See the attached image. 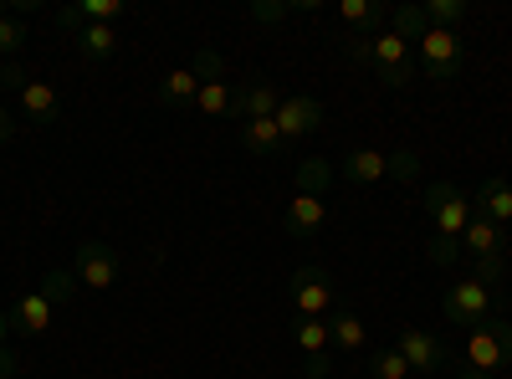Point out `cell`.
<instances>
[{
	"instance_id": "6da1fadb",
	"label": "cell",
	"mask_w": 512,
	"mask_h": 379,
	"mask_svg": "<svg viewBox=\"0 0 512 379\" xmlns=\"http://www.w3.org/2000/svg\"><path fill=\"white\" fill-rule=\"evenodd\" d=\"M425 216H431V262L451 267L461 257V231L472 221V200L456 185H431L425 190Z\"/></svg>"
},
{
	"instance_id": "7a4b0ae2",
	"label": "cell",
	"mask_w": 512,
	"mask_h": 379,
	"mask_svg": "<svg viewBox=\"0 0 512 379\" xmlns=\"http://www.w3.org/2000/svg\"><path fill=\"white\" fill-rule=\"evenodd\" d=\"M349 62L374 67L384 88H410V82L420 77V62L410 57V41L395 36V31H379V36H369V41H354Z\"/></svg>"
},
{
	"instance_id": "3957f363",
	"label": "cell",
	"mask_w": 512,
	"mask_h": 379,
	"mask_svg": "<svg viewBox=\"0 0 512 379\" xmlns=\"http://www.w3.org/2000/svg\"><path fill=\"white\" fill-rule=\"evenodd\" d=\"M461 369H477V374H497L512 369V323L502 313H492L487 323H477L466 333V349H461Z\"/></svg>"
},
{
	"instance_id": "277c9868",
	"label": "cell",
	"mask_w": 512,
	"mask_h": 379,
	"mask_svg": "<svg viewBox=\"0 0 512 379\" xmlns=\"http://www.w3.org/2000/svg\"><path fill=\"white\" fill-rule=\"evenodd\" d=\"M441 313H446V323H456V328H477V323H487V318L497 313V287H487V282H477V277H461V282L446 287Z\"/></svg>"
},
{
	"instance_id": "5b68a950",
	"label": "cell",
	"mask_w": 512,
	"mask_h": 379,
	"mask_svg": "<svg viewBox=\"0 0 512 379\" xmlns=\"http://www.w3.org/2000/svg\"><path fill=\"white\" fill-rule=\"evenodd\" d=\"M287 287H292V313L297 318H328L338 308V287L323 267H297Z\"/></svg>"
},
{
	"instance_id": "8992f818",
	"label": "cell",
	"mask_w": 512,
	"mask_h": 379,
	"mask_svg": "<svg viewBox=\"0 0 512 379\" xmlns=\"http://www.w3.org/2000/svg\"><path fill=\"white\" fill-rule=\"evenodd\" d=\"M118 272H123V262H118V251H113L108 241H82V246L72 251V277H77V287L108 292V287L118 282Z\"/></svg>"
},
{
	"instance_id": "52a82bcc",
	"label": "cell",
	"mask_w": 512,
	"mask_h": 379,
	"mask_svg": "<svg viewBox=\"0 0 512 379\" xmlns=\"http://www.w3.org/2000/svg\"><path fill=\"white\" fill-rule=\"evenodd\" d=\"M461 31H446V26H431L420 36V72L431 82H451L461 72Z\"/></svg>"
},
{
	"instance_id": "ba28073f",
	"label": "cell",
	"mask_w": 512,
	"mask_h": 379,
	"mask_svg": "<svg viewBox=\"0 0 512 379\" xmlns=\"http://www.w3.org/2000/svg\"><path fill=\"white\" fill-rule=\"evenodd\" d=\"M272 123H277L282 144L292 149L297 139H308V134L323 129V103H318V98H303V93H292V98H282V108H277Z\"/></svg>"
},
{
	"instance_id": "9c48e42d",
	"label": "cell",
	"mask_w": 512,
	"mask_h": 379,
	"mask_svg": "<svg viewBox=\"0 0 512 379\" xmlns=\"http://www.w3.org/2000/svg\"><path fill=\"white\" fill-rule=\"evenodd\" d=\"M292 339H297V354H303V364H308L303 374H308V379H328V369H333L328 323H323V318H297Z\"/></svg>"
},
{
	"instance_id": "30bf717a",
	"label": "cell",
	"mask_w": 512,
	"mask_h": 379,
	"mask_svg": "<svg viewBox=\"0 0 512 379\" xmlns=\"http://www.w3.org/2000/svg\"><path fill=\"white\" fill-rule=\"evenodd\" d=\"M395 349L405 354L410 374H415V369H420V374H431V369L446 364V344L436 339V333H420V328H395Z\"/></svg>"
},
{
	"instance_id": "8fae6325",
	"label": "cell",
	"mask_w": 512,
	"mask_h": 379,
	"mask_svg": "<svg viewBox=\"0 0 512 379\" xmlns=\"http://www.w3.org/2000/svg\"><path fill=\"white\" fill-rule=\"evenodd\" d=\"M390 11L384 0H338V21H344L354 31V41H369L379 31H390Z\"/></svg>"
},
{
	"instance_id": "7c38bea8",
	"label": "cell",
	"mask_w": 512,
	"mask_h": 379,
	"mask_svg": "<svg viewBox=\"0 0 512 379\" xmlns=\"http://www.w3.org/2000/svg\"><path fill=\"white\" fill-rule=\"evenodd\" d=\"M502 246H507V231L472 210V221H466V231H461V251L472 262H502Z\"/></svg>"
},
{
	"instance_id": "4fadbf2b",
	"label": "cell",
	"mask_w": 512,
	"mask_h": 379,
	"mask_svg": "<svg viewBox=\"0 0 512 379\" xmlns=\"http://www.w3.org/2000/svg\"><path fill=\"white\" fill-rule=\"evenodd\" d=\"M52 298H47V292H21V298L11 303V328L21 333V339H41V333H47L52 328Z\"/></svg>"
},
{
	"instance_id": "5bb4252c",
	"label": "cell",
	"mask_w": 512,
	"mask_h": 379,
	"mask_svg": "<svg viewBox=\"0 0 512 379\" xmlns=\"http://www.w3.org/2000/svg\"><path fill=\"white\" fill-rule=\"evenodd\" d=\"M323 323H328V344H333L338 354H364V349H369V328H364V318H359L349 303H338Z\"/></svg>"
},
{
	"instance_id": "9a60e30c",
	"label": "cell",
	"mask_w": 512,
	"mask_h": 379,
	"mask_svg": "<svg viewBox=\"0 0 512 379\" xmlns=\"http://www.w3.org/2000/svg\"><path fill=\"white\" fill-rule=\"evenodd\" d=\"M323 221H328L323 195H292L287 216H282V231H287V236H297V241H313V236L323 231Z\"/></svg>"
},
{
	"instance_id": "2e32d148",
	"label": "cell",
	"mask_w": 512,
	"mask_h": 379,
	"mask_svg": "<svg viewBox=\"0 0 512 379\" xmlns=\"http://www.w3.org/2000/svg\"><path fill=\"white\" fill-rule=\"evenodd\" d=\"M277 108H282V93L272 88L267 77H251V82H241L236 88V118L246 123V118H277Z\"/></svg>"
},
{
	"instance_id": "e0dca14e",
	"label": "cell",
	"mask_w": 512,
	"mask_h": 379,
	"mask_svg": "<svg viewBox=\"0 0 512 379\" xmlns=\"http://www.w3.org/2000/svg\"><path fill=\"white\" fill-rule=\"evenodd\" d=\"M472 210H477V216H487V221H497L502 231H512V185H507L502 175H487V180L477 185Z\"/></svg>"
},
{
	"instance_id": "ac0fdd59",
	"label": "cell",
	"mask_w": 512,
	"mask_h": 379,
	"mask_svg": "<svg viewBox=\"0 0 512 379\" xmlns=\"http://www.w3.org/2000/svg\"><path fill=\"white\" fill-rule=\"evenodd\" d=\"M72 41H77V57H82V62H93V67L113 62L118 47H123V41H118V26H77Z\"/></svg>"
},
{
	"instance_id": "d6986e66",
	"label": "cell",
	"mask_w": 512,
	"mask_h": 379,
	"mask_svg": "<svg viewBox=\"0 0 512 379\" xmlns=\"http://www.w3.org/2000/svg\"><path fill=\"white\" fill-rule=\"evenodd\" d=\"M338 175H344L349 185H379L384 175H390V154H379V149H354V154H344Z\"/></svg>"
},
{
	"instance_id": "ffe728a7",
	"label": "cell",
	"mask_w": 512,
	"mask_h": 379,
	"mask_svg": "<svg viewBox=\"0 0 512 379\" xmlns=\"http://www.w3.org/2000/svg\"><path fill=\"white\" fill-rule=\"evenodd\" d=\"M241 149L256 154V159H277V154H287V144H282V134H277V123H272V118H246V123H241Z\"/></svg>"
},
{
	"instance_id": "44dd1931",
	"label": "cell",
	"mask_w": 512,
	"mask_h": 379,
	"mask_svg": "<svg viewBox=\"0 0 512 379\" xmlns=\"http://www.w3.org/2000/svg\"><path fill=\"white\" fill-rule=\"evenodd\" d=\"M16 98H21L26 123H57V113H62V98L52 93V82H31V77H26V88H21Z\"/></svg>"
},
{
	"instance_id": "7402d4cb",
	"label": "cell",
	"mask_w": 512,
	"mask_h": 379,
	"mask_svg": "<svg viewBox=\"0 0 512 379\" xmlns=\"http://www.w3.org/2000/svg\"><path fill=\"white\" fill-rule=\"evenodd\" d=\"M195 93H200V77H195V67H180V72H169L164 82H159V108H195Z\"/></svg>"
},
{
	"instance_id": "603a6c76",
	"label": "cell",
	"mask_w": 512,
	"mask_h": 379,
	"mask_svg": "<svg viewBox=\"0 0 512 379\" xmlns=\"http://www.w3.org/2000/svg\"><path fill=\"white\" fill-rule=\"evenodd\" d=\"M195 113H205V118H236V88H231V82H200Z\"/></svg>"
},
{
	"instance_id": "cb8c5ba5",
	"label": "cell",
	"mask_w": 512,
	"mask_h": 379,
	"mask_svg": "<svg viewBox=\"0 0 512 379\" xmlns=\"http://www.w3.org/2000/svg\"><path fill=\"white\" fill-rule=\"evenodd\" d=\"M369 374L374 379H410V364L395 344H379V349H369Z\"/></svg>"
},
{
	"instance_id": "d4e9b609",
	"label": "cell",
	"mask_w": 512,
	"mask_h": 379,
	"mask_svg": "<svg viewBox=\"0 0 512 379\" xmlns=\"http://www.w3.org/2000/svg\"><path fill=\"white\" fill-rule=\"evenodd\" d=\"M333 185V164L328 159H303L297 164V195H323Z\"/></svg>"
},
{
	"instance_id": "484cf974",
	"label": "cell",
	"mask_w": 512,
	"mask_h": 379,
	"mask_svg": "<svg viewBox=\"0 0 512 379\" xmlns=\"http://www.w3.org/2000/svg\"><path fill=\"white\" fill-rule=\"evenodd\" d=\"M390 31L405 36V41H420L425 31H431V16H425V6H395L390 11Z\"/></svg>"
},
{
	"instance_id": "4316f807",
	"label": "cell",
	"mask_w": 512,
	"mask_h": 379,
	"mask_svg": "<svg viewBox=\"0 0 512 379\" xmlns=\"http://www.w3.org/2000/svg\"><path fill=\"white\" fill-rule=\"evenodd\" d=\"M21 41H26V21L11 6H0V57H16Z\"/></svg>"
},
{
	"instance_id": "83f0119b",
	"label": "cell",
	"mask_w": 512,
	"mask_h": 379,
	"mask_svg": "<svg viewBox=\"0 0 512 379\" xmlns=\"http://www.w3.org/2000/svg\"><path fill=\"white\" fill-rule=\"evenodd\" d=\"M425 16H431V26L456 31V26L466 21V0H431V6H425Z\"/></svg>"
},
{
	"instance_id": "f1b7e54d",
	"label": "cell",
	"mask_w": 512,
	"mask_h": 379,
	"mask_svg": "<svg viewBox=\"0 0 512 379\" xmlns=\"http://www.w3.org/2000/svg\"><path fill=\"white\" fill-rule=\"evenodd\" d=\"M190 67H195V77H200V82H226V57H221L216 47H200Z\"/></svg>"
},
{
	"instance_id": "f546056e",
	"label": "cell",
	"mask_w": 512,
	"mask_h": 379,
	"mask_svg": "<svg viewBox=\"0 0 512 379\" xmlns=\"http://www.w3.org/2000/svg\"><path fill=\"white\" fill-rule=\"evenodd\" d=\"M41 292H47L52 303H67L72 292H77V277L72 272H47V277H41Z\"/></svg>"
},
{
	"instance_id": "4dcf8cb0",
	"label": "cell",
	"mask_w": 512,
	"mask_h": 379,
	"mask_svg": "<svg viewBox=\"0 0 512 379\" xmlns=\"http://www.w3.org/2000/svg\"><path fill=\"white\" fill-rule=\"evenodd\" d=\"M21 374V359H16V349H6L0 354V379H16Z\"/></svg>"
},
{
	"instance_id": "1f68e13d",
	"label": "cell",
	"mask_w": 512,
	"mask_h": 379,
	"mask_svg": "<svg viewBox=\"0 0 512 379\" xmlns=\"http://www.w3.org/2000/svg\"><path fill=\"white\" fill-rule=\"evenodd\" d=\"M16 139V123H11V108H0V149Z\"/></svg>"
},
{
	"instance_id": "d6a6232c",
	"label": "cell",
	"mask_w": 512,
	"mask_h": 379,
	"mask_svg": "<svg viewBox=\"0 0 512 379\" xmlns=\"http://www.w3.org/2000/svg\"><path fill=\"white\" fill-rule=\"evenodd\" d=\"M251 16H256V21H282V16H287V6H256Z\"/></svg>"
},
{
	"instance_id": "836d02e7",
	"label": "cell",
	"mask_w": 512,
	"mask_h": 379,
	"mask_svg": "<svg viewBox=\"0 0 512 379\" xmlns=\"http://www.w3.org/2000/svg\"><path fill=\"white\" fill-rule=\"evenodd\" d=\"M6 349H11V313L0 308V354H6Z\"/></svg>"
},
{
	"instance_id": "e575fe53",
	"label": "cell",
	"mask_w": 512,
	"mask_h": 379,
	"mask_svg": "<svg viewBox=\"0 0 512 379\" xmlns=\"http://www.w3.org/2000/svg\"><path fill=\"white\" fill-rule=\"evenodd\" d=\"M456 379H497V374H477V369H456Z\"/></svg>"
}]
</instances>
